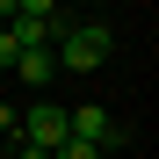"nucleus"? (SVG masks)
I'll return each instance as SVG.
<instances>
[{
  "mask_svg": "<svg viewBox=\"0 0 159 159\" xmlns=\"http://www.w3.org/2000/svg\"><path fill=\"white\" fill-rule=\"evenodd\" d=\"M109 51H116L109 22H80V15H65V22H58V36H51L58 72H94V65H109Z\"/></svg>",
  "mask_w": 159,
  "mask_h": 159,
  "instance_id": "nucleus-1",
  "label": "nucleus"
},
{
  "mask_svg": "<svg viewBox=\"0 0 159 159\" xmlns=\"http://www.w3.org/2000/svg\"><path fill=\"white\" fill-rule=\"evenodd\" d=\"M58 22H65V7H51V0H15V15H7V36H15L22 51H51Z\"/></svg>",
  "mask_w": 159,
  "mask_h": 159,
  "instance_id": "nucleus-2",
  "label": "nucleus"
},
{
  "mask_svg": "<svg viewBox=\"0 0 159 159\" xmlns=\"http://www.w3.org/2000/svg\"><path fill=\"white\" fill-rule=\"evenodd\" d=\"M22 145H36V152H58V145H65V109H58V101H29Z\"/></svg>",
  "mask_w": 159,
  "mask_h": 159,
  "instance_id": "nucleus-3",
  "label": "nucleus"
},
{
  "mask_svg": "<svg viewBox=\"0 0 159 159\" xmlns=\"http://www.w3.org/2000/svg\"><path fill=\"white\" fill-rule=\"evenodd\" d=\"M109 130H116V116L109 109H65V138H80V145H94V152H109Z\"/></svg>",
  "mask_w": 159,
  "mask_h": 159,
  "instance_id": "nucleus-4",
  "label": "nucleus"
},
{
  "mask_svg": "<svg viewBox=\"0 0 159 159\" xmlns=\"http://www.w3.org/2000/svg\"><path fill=\"white\" fill-rule=\"evenodd\" d=\"M15 80H29V87H51V80H58V58H51V51H22V58H15Z\"/></svg>",
  "mask_w": 159,
  "mask_h": 159,
  "instance_id": "nucleus-5",
  "label": "nucleus"
},
{
  "mask_svg": "<svg viewBox=\"0 0 159 159\" xmlns=\"http://www.w3.org/2000/svg\"><path fill=\"white\" fill-rule=\"evenodd\" d=\"M51 159H101V152H94V145H80V138H65V145L51 152Z\"/></svg>",
  "mask_w": 159,
  "mask_h": 159,
  "instance_id": "nucleus-6",
  "label": "nucleus"
},
{
  "mask_svg": "<svg viewBox=\"0 0 159 159\" xmlns=\"http://www.w3.org/2000/svg\"><path fill=\"white\" fill-rule=\"evenodd\" d=\"M15 58H22V43H15L7 29H0V72H15Z\"/></svg>",
  "mask_w": 159,
  "mask_h": 159,
  "instance_id": "nucleus-7",
  "label": "nucleus"
},
{
  "mask_svg": "<svg viewBox=\"0 0 159 159\" xmlns=\"http://www.w3.org/2000/svg\"><path fill=\"white\" fill-rule=\"evenodd\" d=\"M7 159H51V152H36V145H15V152H7Z\"/></svg>",
  "mask_w": 159,
  "mask_h": 159,
  "instance_id": "nucleus-8",
  "label": "nucleus"
},
{
  "mask_svg": "<svg viewBox=\"0 0 159 159\" xmlns=\"http://www.w3.org/2000/svg\"><path fill=\"white\" fill-rule=\"evenodd\" d=\"M0 159H7V138H0Z\"/></svg>",
  "mask_w": 159,
  "mask_h": 159,
  "instance_id": "nucleus-9",
  "label": "nucleus"
}]
</instances>
